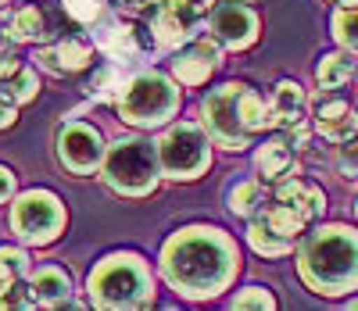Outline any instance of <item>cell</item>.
<instances>
[{
  "mask_svg": "<svg viewBox=\"0 0 358 311\" xmlns=\"http://www.w3.org/2000/svg\"><path fill=\"white\" fill-rule=\"evenodd\" d=\"M104 8V0H65V11L76 18V22H94Z\"/></svg>",
  "mask_w": 358,
  "mask_h": 311,
  "instance_id": "cell-26",
  "label": "cell"
},
{
  "mask_svg": "<svg viewBox=\"0 0 358 311\" xmlns=\"http://www.w3.org/2000/svg\"><path fill=\"white\" fill-rule=\"evenodd\" d=\"M0 93L11 101V104H25V101H33L36 93H40V82H36V72H29V68H18L4 86H0Z\"/></svg>",
  "mask_w": 358,
  "mask_h": 311,
  "instance_id": "cell-22",
  "label": "cell"
},
{
  "mask_svg": "<svg viewBox=\"0 0 358 311\" xmlns=\"http://www.w3.org/2000/svg\"><path fill=\"white\" fill-rule=\"evenodd\" d=\"M165 279L187 297H215L236 275V247L219 229H183L165 243Z\"/></svg>",
  "mask_w": 358,
  "mask_h": 311,
  "instance_id": "cell-1",
  "label": "cell"
},
{
  "mask_svg": "<svg viewBox=\"0 0 358 311\" xmlns=\"http://www.w3.org/2000/svg\"><path fill=\"white\" fill-rule=\"evenodd\" d=\"M355 211H358V204H355Z\"/></svg>",
  "mask_w": 358,
  "mask_h": 311,
  "instance_id": "cell-36",
  "label": "cell"
},
{
  "mask_svg": "<svg viewBox=\"0 0 358 311\" xmlns=\"http://www.w3.org/2000/svg\"><path fill=\"white\" fill-rule=\"evenodd\" d=\"M305 108H308L305 89L297 82H290V79H283L276 86V93H273V104H268V126H276L290 147H305L308 143Z\"/></svg>",
  "mask_w": 358,
  "mask_h": 311,
  "instance_id": "cell-10",
  "label": "cell"
},
{
  "mask_svg": "<svg viewBox=\"0 0 358 311\" xmlns=\"http://www.w3.org/2000/svg\"><path fill=\"white\" fill-rule=\"evenodd\" d=\"M115 104L129 126H162L179 111V89L158 72H143L122 86Z\"/></svg>",
  "mask_w": 358,
  "mask_h": 311,
  "instance_id": "cell-6",
  "label": "cell"
},
{
  "mask_svg": "<svg viewBox=\"0 0 358 311\" xmlns=\"http://www.w3.org/2000/svg\"><path fill=\"white\" fill-rule=\"evenodd\" d=\"M341 4H355V0H341Z\"/></svg>",
  "mask_w": 358,
  "mask_h": 311,
  "instance_id": "cell-35",
  "label": "cell"
},
{
  "mask_svg": "<svg viewBox=\"0 0 358 311\" xmlns=\"http://www.w3.org/2000/svg\"><path fill=\"white\" fill-rule=\"evenodd\" d=\"M90 301L101 308H147L155 301V279L136 254H115L90 272Z\"/></svg>",
  "mask_w": 358,
  "mask_h": 311,
  "instance_id": "cell-4",
  "label": "cell"
},
{
  "mask_svg": "<svg viewBox=\"0 0 358 311\" xmlns=\"http://www.w3.org/2000/svg\"><path fill=\"white\" fill-rule=\"evenodd\" d=\"M158 158L169 179H197L208 168V136L197 126L183 122V126H176L162 136Z\"/></svg>",
  "mask_w": 358,
  "mask_h": 311,
  "instance_id": "cell-8",
  "label": "cell"
},
{
  "mask_svg": "<svg viewBox=\"0 0 358 311\" xmlns=\"http://www.w3.org/2000/svg\"><path fill=\"white\" fill-rule=\"evenodd\" d=\"M212 33H215V40H219L222 47L244 50V47H251L255 36H258V18H255L251 8H244V4H236V0H233V4H222V8L215 11Z\"/></svg>",
  "mask_w": 358,
  "mask_h": 311,
  "instance_id": "cell-11",
  "label": "cell"
},
{
  "mask_svg": "<svg viewBox=\"0 0 358 311\" xmlns=\"http://www.w3.org/2000/svg\"><path fill=\"white\" fill-rule=\"evenodd\" d=\"M255 165H258V172H262L265 179H283V175H290V165H294L290 143H287V140H273V143L258 147Z\"/></svg>",
  "mask_w": 358,
  "mask_h": 311,
  "instance_id": "cell-17",
  "label": "cell"
},
{
  "mask_svg": "<svg viewBox=\"0 0 358 311\" xmlns=\"http://www.w3.org/2000/svg\"><path fill=\"white\" fill-rule=\"evenodd\" d=\"M337 165H341V172H344L348 179H358V140H355V136L341 143V154H337Z\"/></svg>",
  "mask_w": 358,
  "mask_h": 311,
  "instance_id": "cell-27",
  "label": "cell"
},
{
  "mask_svg": "<svg viewBox=\"0 0 358 311\" xmlns=\"http://www.w3.org/2000/svg\"><path fill=\"white\" fill-rule=\"evenodd\" d=\"M101 50L118 57V61H126V57H133L140 50V43H136V33L129 25H111L108 33H101Z\"/></svg>",
  "mask_w": 358,
  "mask_h": 311,
  "instance_id": "cell-20",
  "label": "cell"
},
{
  "mask_svg": "<svg viewBox=\"0 0 358 311\" xmlns=\"http://www.w3.org/2000/svg\"><path fill=\"white\" fill-rule=\"evenodd\" d=\"M36 57L43 61L50 72L62 75V72H79V68L90 65V47H86V43H76V40H62V43L40 50Z\"/></svg>",
  "mask_w": 358,
  "mask_h": 311,
  "instance_id": "cell-16",
  "label": "cell"
},
{
  "mask_svg": "<svg viewBox=\"0 0 358 311\" xmlns=\"http://www.w3.org/2000/svg\"><path fill=\"white\" fill-rule=\"evenodd\" d=\"M8 33H11L15 40H40V36H43V18H40V11H36V8L15 11L11 22H8Z\"/></svg>",
  "mask_w": 358,
  "mask_h": 311,
  "instance_id": "cell-23",
  "label": "cell"
},
{
  "mask_svg": "<svg viewBox=\"0 0 358 311\" xmlns=\"http://www.w3.org/2000/svg\"><path fill=\"white\" fill-rule=\"evenodd\" d=\"M334 36H337L348 50H358V0H355V4H344V8L334 15Z\"/></svg>",
  "mask_w": 358,
  "mask_h": 311,
  "instance_id": "cell-24",
  "label": "cell"
},
{
  "mask_svg": "<svg viewBox=\"0 0 358 311\" xmlns=\"http://www.w3.org/2000/svg\"><path fill=\"white\" fill-rule=\"evenodd\" d=\"M276 201L297 208L305 219H315V215H322V208H326V197H322L319 186H308V182L294 179V175H283L276 182Z\"/></svg>",
  "mask_w": 358,
  "mask_h": 311,
  "instance_id": "cell-14",
  "label": "cell"
},
{
  "mask_svg": "<svg viewBox=\"0 0 358 311\" xmlns=\"http://www.w3.org/2000/svg\"><path fill=\"white\" fill-rule=\"evenodd\" d=\"M265 126H268V108L262 104V97L255 89H248L241 82H226L215 93H208V101H204V129L219 147L241 150Z\"/></svg>",
  "mask_w": 358,
  "mask_h": 311,
  "instance_id": "cell-3",
  "label": "cell"
},
{
  "mask_svg": "<svg viewBox=\"0 0 358 311\" xmlns=\"http://www.w3.org/2000/svg\"><path fill=\"white\" fill-rule=\"evenodd\" d=\"M4 11H8V8H4V0H0V15H4Z\"/></svg>",
  "mask_w": 358,
  "mask_h": 311,
  "instance_id": "cell-34",
  "label": "cell"
},
{
  "mask_svg": "<svg viewBox=\"0 0 358 311\" xmlns=\"http://www.w3.org/2000/svg\"><path fill=\"white\" fill-rule=\"evenodd\" d=\"M265 222L273 226L276 233H283L287 240H294L297 233L305 229V222H308V219H305V215L297 211V208H290V204H283V201H280L273 211H265Z\"/></svg>",
  "mask_w": 358,
  "mask_h": 311,
  "instance_id": "cell-21",
  "label": "cell"
},
{
  "mask_svg": "<svg viewBox=\"0 0 358 311\" xmlns=\"http://www.w3.org/2000/svg\"><path fill=\"white\" fill-rule=\"evenodd\" d=\"M0 261L11 265L18 275H25V272H29V258H25V251H18V247H0Z\"/></svg>",
  "mask_w": 358,
  "mask_h": 311,
  "instance_id": "cell-29",
  "label": "cell"
},
{
  "mask_svg": "<svg viewBox=\"0 0 358 311\" xmlns=\"http://www.w3.org/2000/svg\"><path fill=\"white\" fill-rule=\"evenodd\" d=\"M104 140L97 129H90L86 122H65L57 129V158L62 165L76 175H90L101 161H104Z\"/></svg>",
  "mask_w": 358,
  "mask_h": 311,
  "instance_id": "cell-9",
  "label": "cell"
},
{
  "mask_svg": "<svg viewBox=\"0 0 358 311\" xmlns=\"http://www.w3.org/2000/svg\"><path fill=\"white\" fill-rule=\"evenodd\" d=\"M11 194H15V175H11V168H0V204H4Z\"/></svg>",
  "mask_w": 358,
  "mask_h": 311,
  "instance_id": "cell-31",
  "label": "cell"
},
{
  "mask_svg": "<svg viewBox=\"0 0 358 311\" xmlns=\"http://www.w3.org/2000/svg\"><path fill=\"white\" fill-rule=\"evenodd\" d=\"M162 158H158V143H147L140 136L115 140L104 154V179L111 190L126 194V197H143L158 186Z\"/></svg>",
  "mask_w": 358,
  "mask_h": 311,
  "instance_id": "cell-5",
  "label": "cell"
},
{
  "mask_svg": "<svg viewBox=\"0 0 358 311\" xmlns=\"http://www.w3.org/2000/svg\"><path fill=\"white\" fill-rule=\"evenodd\" d=\"M18 72V54H15V43L8 36H0V79Z\"/></svg>",
  "mask_w": 358,
  "mask_h": 311,
  "instance_id": "cell-28",
  "label": "cell"
},
{
  "mask_svg": "<svg viewBox=\"0 0 358 311\" xmlns=\"http://www.w3.org/2000/svg\"><path fill=\"white\" fill-rule=\"evenodd\" d=\"M11 229L25 243H50L57 233L65 229V208L54 194L47 190H29L15 201L11 208Z\"/></svg>",
  "mask_w": 358,
  "mask_h": 311,
  "instance_id": "cell-7",
  "label": "cell"
},
{
  "mask_svg": "<svg viewBox=\"0 0 358 311\" xmlns=\"http://www.w3.org/2000/svg\"><path fill=\"white\" fill-rule=\"evenodd\" d=\"M69 294H72V279H69V272L54 268V265L33 272V279H29V297H33L36 304H47V308L65 304Z\"/></svg>",
  "mask_w": 358,
  "mask_h": 311,
  "instance_id": "cell-15",
  "label": "cell"
},
{
  "mask_svg": "<svg viewBox=\"0 0 358 311\" xmlns=\"http://www.w3.org/2000/svg\"><path fill=\"white\" fill-rule=\"evenodd\" d=\"M315 129H319L326 140L344 143V140H351V136L358 133V115H355V108L344 104V101H326V104H319V111H315Z\"/></svg>",
  "mask_w": 358,
  "mask_h": 311,
  "instance_id": "cell-13",
  "label": "cell"
},
{
  "mask_svg": "<svg viewBox=\"0 0 358 311\" xmlns=\"http://www.w3.org/2000/svg\"><path fill=\"white\" fill-rule=\"evenodd\" d=\"M248 240H251L255 251H258V254H265V258H280V254H287V251H290V243H294V240H287L283 233H276L265 219H258V222L251 226Z\"/></svg>",
  "mask_w": 358,
  "mask_h": 311,
  "instance_id": "cell-19",
  "label": "cell"
},
{
  "mask_svg": "<svg viewBox=\"0 0 358 311\" xmlns=\"http://www.w3.org/2000/svg\"><path fill=\"white\" fill-rule=\"evenodd\" d=\"M222 61V50H219V43L215 40H197L194 43V50L190 54H183L172 65V72H176V79L179 82H187V86H201L208 75H212V68Z\"/></svg>",
  "mask_w": 358,
  "mask_h": 311,
  "instance_id": "cell-12",
  "label": "cell"
},
{
  "mask_svg": "<svg viewBox=\"0 0 358 311\" xmlns=\"http://www.w3.org/2000/svg\"><path fill=\"white\" fill-rule=\"evenodd\" d=\"M301 279L326 297H341L358 287V233L330 226L315 233L301 251Z\"/></svg>",
  "mask_w": 358,
  "mask_h": 311,
  "instance_id": "cell-2",
  "label": "cell"
},
{
  "mask_svg": "<svg viewBox=\"0 0 358 311\" xmlns=\"http://www.w3.org/2000/svg\"><path fill=\"white\" fill-rule=\"evenodd\" d=\"M262 204H265L262 182H241V186H236V190L229 194V208H233L236 215H255Z\"/></svg>",
  "mask_w": 358,
  "mask_h": 311,
  "instance_id": "cell-25",
  "label": "cell"
},
{
  "mask_svg": "<svg viewBox=\"0 0 358 311\" xmlns=\"http://www.w3.org/2000/svg\"><path fill=\"white\" fill-rule=\"evenodd\" d=\"M126 4H133V8H143V4H151V0H126Z\"/></svg>",
  "mask_w": 358,
  "mask_h": 311,
  "instance_id": "cell-33",
  "label": "cell"
},
{
  "mask_svg": "<svg viewBox=\"0 0 358 311\" xmlns=\"http://www.w3.org/2000/svg\"><path fill=\"white\" fill-rule=\"evenodd\" d=\"M355 72H358V65H355L351 54H326V57L319 61L315 79H319L322 89H337V86H344Z\"/></svg>",
  "mask_w": 358,
  "mask_h": 311,
  "instance_id": "cell-18",
  "label": "cell"
},
{
  "mask_svg": "<svg viewBox=\"0 0 358 311\" xmlns=\"http://www.w3.org/2000/svg\"><path fill=\"white\" fill-rule=\"evenodd\" d=\"M11 122H15V104L4 97V93H0V129L11 126Z\"/></svg>",
  "mask_w": 358,
  "mask_h": 311,
  "instance_id": "cell-32",
  "label": "cell"
},
{
  "mask_svg": "<svg viewBox=\"0 0 358 311\" xmlns=\"http://www.w3.org/2000/svg\"><path fill=\"white\" fill-rule=\"evenodd\" d=\"M236 308H273V297L265 290H248V294L236 297Z\"/></svg>",
  "mask_w": 358,
  "mask_h": 311,
  "instance_id": "cell-30",
  "label": "cell"
}]
</instances>
